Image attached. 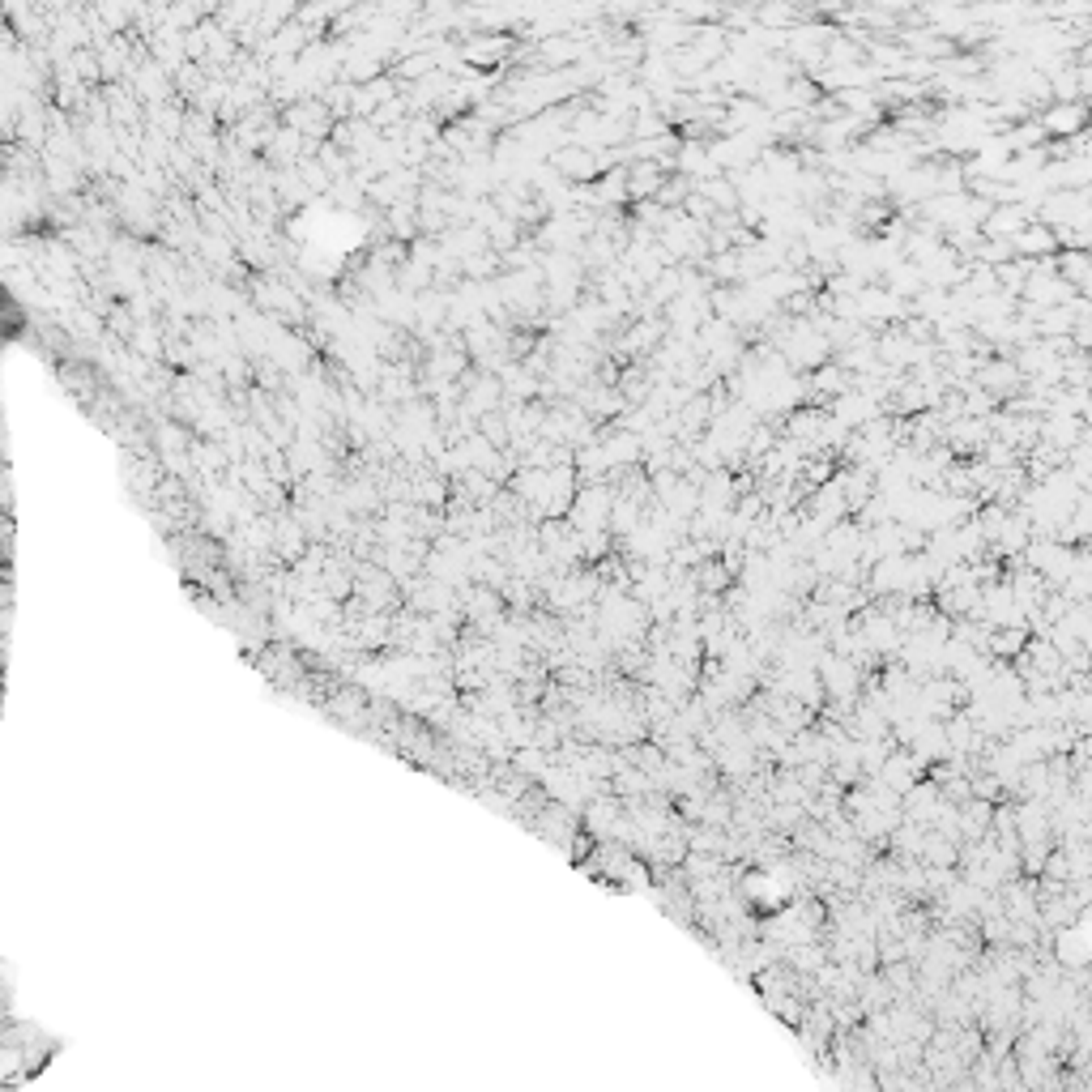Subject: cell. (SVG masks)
<instances>
[{
	"mask_svg": "<svg viewBox=\"0 0 1092 1092\" xmlns=\"http://www.w3.org/2000/svg\"><path fill=\"white\" fill-rule=\"evenodd\" d=\"M551 162H555V167H559L563 175H576V180H594V171H597L594 154H589V149H576V146L559 149V154H555Z\"/></svg>",
	"mask_w": 1092,
	"mask_h": 1092,
	"instance_id": "6da1fadb",
	"label": "cell"
}]
</instances>
